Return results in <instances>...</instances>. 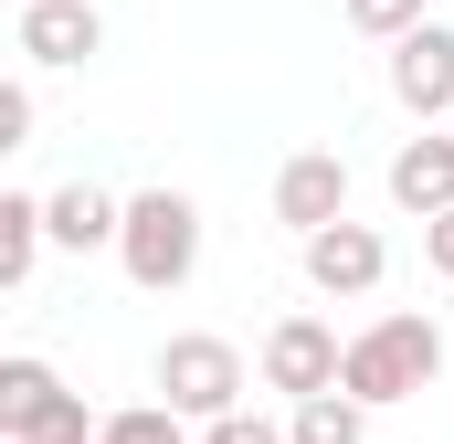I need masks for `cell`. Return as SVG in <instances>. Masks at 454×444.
<instances>
[{"mask_svg":"<svg viewBox=\"0 0 454 444\" xmlns=\"http://www.w3.org/2000/svg\"><path fill=\"white\" fill-rule=\"evenodd\" d=\"M434 370H444V329H434L423 307H391V318H370V329L348 338L339 392L359 402V413H380V402H412Z\"/></svg>","mask_w":454,"mask_h":444,"instance_id":"obj_1","label":"cell"},{"mask_svg":"<svg viewBox=\"0 0 454 444\" xmlns=\"http://www.w3.org/2000/svg\"><path fill=\"white\" fill-rule=\"evenodd\" d=\"M116 265H127V286L137 297H180L191 275H201V202L191 191H137L127 202V233H116Z\"/></svg>","mask_w":454,"mask_h":444,"instance_id":"obj_2","label":"cell"},{"mask_svg":"<svg viewBox=\"0 0 454 444\" xmlns=\"http://www.w3.org/2000/svg\"><path fill=\"white\" fill-rule=\"evenodd\" d=\"M106 413H85V392H64L53 360H0V444H96Z\"/></svg>","mask_w":454,"mask_h":444,"instance_id":"obj_3","label":"cell"},{"mask_svg":"<svg viewBox=\"0 0 454 444\" xmlns=\"http://www.w3.org/2000/svg\"><path fill=\"white\" fill-rule=\"evenodd\" d=\"M159 392H169L180 424H223V413H243V349L212 329H180L159 349Z\"/></svg>","mask_w":454,"mask_h":444,"instance_id":"obj_4","label":"cell"},{"mask_svg":"<svg viewBox=\"0 0 454 444\" xmlns=\"http://www.w3.org/2000/svg\"><path fill=\"white\" fill-rule=\"evenodd\" d=\"M254 360H264V392H286V402H317V392H339L348 338L328 329V318H307V307H296V318H275V329H264V349H254Z\"/></svg>","mask_w":454,"mask_h":444,"instance_id":"obj_5","label":"cell"},{"mask_svg":"<svg viewBox=\"0 0 454 444\" xmlns=\"http://www.w3.org/2000/svg\"><path fill=\"white\" fill-rule=\"evenodd\" d=\"M275 222L307 243V233H328V222H348V159L339 148H296L286 170H275Z\"/></svg>","mask_w":454,"mask_h":444,"instance_id":"obj_6","label":"cell"},{"mask_svg":"<svg viewBox=\"0 0 454 444\" xmlns=\"http://www.w3.org/2000/svg\"><path fill=\"white\" fill-rule=\"evenodd\" d=\"M391 96L423 116V127L434 116L454 127V21H423L412 43H391Z\"/></svg>","mask_w":454,"mask_h":444,"instance_id":"obj_7","label":"cell"},{"mask_svg":"<svg viewBox=\"0 0 454 444\" xmlns=\"http://www.w3.org/2000/svg\"><path fill=\"white\" fill-rule=\"evenodd\" d=\"M391 275V243L370 233V222H328V233H307V286L317 297H370Z\"/></svg>","mask_w":454,"mask_h":444,"instance_id":"obj_8","label":"cell"},{"mask_svg":"<svg viewBox=\"0 0 454 444\" xmlns=\"http://www.w3.org/2000/svg\"><path fill=\"white\" fill-rule=\"evenodd\" d=\"M391 202H402L412 222H444L454 212V127H423V138L391 148Z\"/></svg>","mask_w":454,"mask_h":444,"instance_id":"obj_9","label":"cell"},{"mask_svg":"<svg viewBox=\"0 0 454 444\" xmlns=\"http://www.w3.org/2000/svg\"><path fill=\"white\" fill-rule=\"evenodd\" d=\"M21 64H85V53H106V21H96V0H21Z\"/></svg>","mask_w":454,"mask_h":444,"instance_id":"obj_10","label":"cell"},{"mask_svg":"<svg viewBox=\"0 0 454 444\" xmlns=\"http://www.w3.org/2000/svg\"><path fill=\"white\" fill-rule=\"evenodd\" d=\"M43 222H53V243H64V254H96V243L127 233V202H106L96 180H64V191H43Z\"/></svg>","mask_w":454,"mask_h":444,"instance_id":"obj_11","label":"cell"},{"mask_svg":"<svg viewBox=\"0 0 454 444\" xmlns=\"http://www.w3.org/2000/svg\"><path fill=\"white\" fill-rule=\"evenodd\" d=\"M43 243H53V222H43V191H0V286H21V275L43 265Z\"/></svg>","mask_w":454,"mask_h":444,"instance_id":"obj_12","label":"cell"},{"mask_svg":"<svg viewBox=\"0 0 454 444\" xmlns=\"http://www.w3.org/2000/svg\"><path fill=\"white\" fill-rule=\"evenodd\" d=\"M286 434H296V444H370V413H359L348 392H317V402L286 413Z\"/></svg>","mask_w":454,"mask_h":444,"instance_id":"obj_13","label":"cell"},{"mask_svg":"<svg viewBox=\"0 0 454 444\" xmlns=\"http://www.w3.org/2000/svg\"><path fill=\"white\" fill-rule=\"evenodd\" d=\"M96 444H191V424H180L169 402H127V413L96 424Z\"/></svg>","mask_w":454,"mask_h":444,"instance_id":"obj_14","label":"cell"},{"mask_svg":"<svg viewBox=\"0 0 454 444\" xmlns=\"http://www.w3.org/2000/svg\"><path fill=\"white\" fill-rule=\"evenodd\" d=\"M348 32H370V43H412V32H423V0H348Z\"/></svg>","mask_w":454,"mask_h":444,"instance_id":"obj_15","label":"cell"},{"mask_svg":"<svg viewBox=\"0 0 454 444\" xmlns=\"http://www.w3.org/2000/svg\"><path fill=\"white\" fill-rule=\"evenodd\" d=\"M201 444H296V434L264 424V413H223V424H201Z\"/></svg>","mask_w":454,"mask_h":444,"instance_id":"obj_16","label":"cell"},{"mask_svg":"<svg viewBox=\"0 0 454 444\" xmlns=\"http://www.w3.org/2000/svg\"><path fill=\"white\" fill-rule=\"evenodd\" d=\"M0 148H32V85H0Z\"/></svg>","mask_w":454,"mask_h":444,"instance_id":"obj_17","label":"cell"},{"mask_svg":"<svg viewBox=\"0 0 454 444\" xmlns=\"http://www.w3.org/2000/svg\"><path fill=\"white\" fill-rule=\"evenodd\" d=\"M423 265H434V275L454 286V212H444V222H423Z\"/></svg>","mask_w":454,"mask_h":444,"instance_id":"obj_18","label":"cell"}]
</instances>
